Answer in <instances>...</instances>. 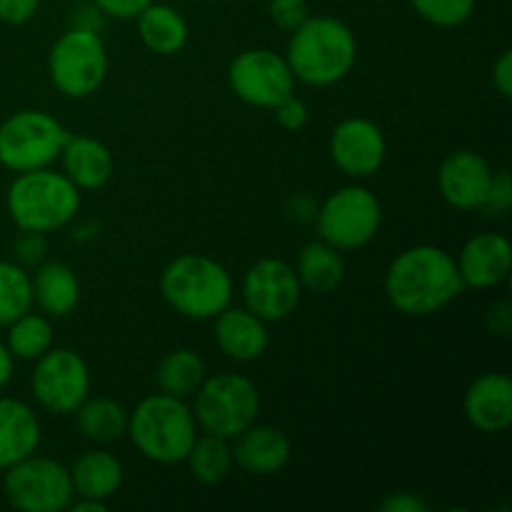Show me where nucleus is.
<instances>
[{
  "label": "nucleus",
  "instance_id": "f257e3e1",
  "mask_svg": "<svg viewBox=\"0 0 512 512\" xmlns=\"http://www.w3.org/2000/svg\"><path fill=\"white\" fill-rule=\"evenodd\" d=\"M383 288L398 313L423 318L448 308L463 293V280L448 250L438 245H413L390 263Z\"/></svg>",
  "mask_w": 512,
  "mask_h": 512
},
{
  "label": "nucleus",
  "instance_id": "f03ea898",
  "mask_svg": "<svg viewBox=\"0 0 512 512\" xmlns=\"http://www.w3.org/2000/svg\"><path fill=\"white\" fill-rule=\"evenodd\" d=\"M358 58V40L353 28L333 15H310L290 33L288 60L295 80L313 88L340 83L353 70Z\"/></svg>",
  "mask_w": 512,
  "mask_h": 512
},
{
  "label": "nucleus",
  "instance_id": "7ed1b4c3",
  "mask_svg": "<svg viewBox=\"0 0 512 512\" xmlns=\"http://www.w3.org/2000/svg\"><path fill=\"white\" fill-rule=\"evenodd\" d=\"M125 433L145 460L178 465L185 463L198 438V423L193 408L183 398L155 393L140 400L133 413H128Z\"/></svg>",
  "mask_w": 512,
  "mask_h": 512
},
{
  "label": "nucleus",
  "instance_id": "20e7f679",
  "mask_svg": "<svg viewBox=\"0 0 512 512\" xmlns=\"http://www.w3.org/2000/svg\"><path fill=\"white\" fill-rule=\"evenodd\" d=\"M165 303L190 320H213L233 303V278L218 260L200 253L178 255L160 275Z\"/></svg>",
  "mask_w": 512,
  "mask_h": 512
},
{
  "label": "nucleus",
  "instance_id": "39448f33",
  "mask_svg": "<svg viewBox=\"0 0 512 512\" xmlns=\"http://www.w3.org/2000/svg\"><path fill=\"white\" fill-rule=\"evenodd\" d=\"M5 208L18 230L50 233L75 220L80 210V190L50 168L18 173L5 195Z\"/></svg>",
  "mask_w": 512,
  "mask_h": 512
},
{
  "label": "nucleus",
  "instance_id": "423d86ee",
  "mask_svg": "<svg viewBox=\"0 0 512 512\" xmlns=\"http://www.w3.org/2000/svg\"><path fill=\"white\" fill-rule=\"evenodd\" d=\"M193 415L203 433L233 440L258 420L260 393L250 378L240 373L205 375L195 390Z\"/></svg>",
  "mask_w": 512,
  "mask_h": 512
},
{
  "label": "nucleus",
  "instance_id": "0eeeda50",
  "mask_svg": "<svg viewBox=\"0 0 512 512\" xmlns=\"http://www.w3.org/2000/svg\"><path fill=\"white\" fill-rule=\"evenodd\" d=\"M70 133L45 110H18L0 123V165L13 173L50 168Z\"/></svg>",
  "mask_w": 512,
  "mask_h": 512
},
{
  "label": "nucleus",
  "instance_id": "6e6552de",
  "mask_svg": "<svg viewBox=\"0 0 512 512\" xmlns=\"http://www.w3.org/2000/svg\"><path fill=\"white\" fill-rule=\"evenodd\" d=\"M50 83L68 98H88L108 75V50L100 33L68 28L48 53Z\"/></svg>",
  "mask_w": 512,
  "mask_h": 512
},
{
  "label": "nucleus",
  "instance_id": "1a4fd4ad",
  "mask_svg": "<svg viewBox=\"0 0 512 512\" xmlns=\"http://www.w3.org/2000/svg\"><path fill=\"white\" fill-rule=\"evenodd\" d=\"M383 220V208L365 185H345L323 200L315 210L320 240L343 250H358L375 238Z\"/></svg>",
  "mask_w": 512,
  "mask_h": 512
},
{
  "label": "nucleus",
  "instance_id": "9d476101",
  "mask_svg": "<svg viewBox=\"0 0 512 512\" xmlns=\"http://www.w3.org/2000/svg\"><path fill=\"white\" fill-rule=\"evenodd\" d=\"M5 500L23 512H63L75 498L70 468L60 460L28 455L3 470Z\"/></svg>",
  "mask_w": 512,
  "mask_h": 512
},
{
  "label": "nucleus",
  "instance_id": "9b49d317",
  "mask_svg": "<svg viewBox=\"0 0 512 512\" xmlns=\"http://www.w3.org/2000/svg\"><path fill=\"white\" fill-rule=\"evenodd\" d=\"M35 403L53 415H73L90 395V370L83 355L70 348H50L35 360L30 375Z\"/></svg>",
  "mask_w": 512,
  "mask_h": 512
},
{
  "label": "nucleus",
  "instance_id": "f8f14e48",
  "mask_svg": "<svg viewBox=\"0 0 512 512\" xmlns=\"http://www.w3.org/2000/svg\"><path fill=\"white\" fill-rule=\"evenodd\" d=\"M228 85L243 103L273 110L280 100L293 95L295 75L285 55L253 48L235 55L228 68Z\"/></svg>",
  "mask_w": 512,
  "mask_h": 512
},
{
  "label": "nucleus",
  "instance_id": "ddd939ff",
  "mask_svg": "<svg viewBox=\"0 0 512 512\" xmlns=\"http://www.w3.org/2000/svg\"><path fill=\"white\" fill-rule=\"evenodd\" d=\"M240 295L250 313L265 323H280L290 318L303 298V285L290 263L280 258H263L245 273Z\"/></svg>",
  "mask_w": 512,
  "mask_h": 512
},
{
  "label": "nucleus",
  "instance_id": "4468645a",
  "mask_svg": "<svg viewBox=\"0 0 512 512\" xmlns=\"http://www.w3.org/2000/svg\"><path fill=\"white\" fill-rule=\"evenodd\" d=\"M385 135L373 120L345 118L330 135V158L348 178H370L385 163Z\"/></svg>",
  "mask_w": 512,
  "mask_h": 512
},
{
  "label": "nucleus",
  "instance_id": "2eb2a0df",
  "mask_svg": "<svg viewBox=\"0 0 512 512\" xmlns=\"http://www.w3.org/2000/svg\"><path fill=\"white\" fill-rule=\"evenodd\" d=\"M493 168L473 150H455L440 163L438 190L455 210H480L488 198Z\"/></svg>",
  "mask_w": 512,
  "mask_h": 512
},
{
  "label": "nucleus",
  "instance_id": "dca6fc26",
  "mask_svg": "<svg viewBox=\"0 0 512 512\" xmlns=\"http://www.w3.org/2000/svg\"><path fill=\"white\" fill-rule=\"evenodd\" d=\"M510 260L512 248L505 235L478 233L463 245L455 265H458L463 288L488 290L508 280Z\"/></svg>",
  "mask_w": 512,
  "mask_h": 512
},
{
  "label": "nucleus",
  "instance_id": "f3484780",
  "mask_svg": "<svg viewBox=\"0 0 512 512\" xmlns=\"http://www.w3.org/2000/svg\"><path fill=\"white\" fill-rule=\"evenodd\" d=\"M465 420L480 433H503L512 425V380L505 373H483L463 398Z\"/></svg>",
  "mask_w": 512,
  "mask_h": 512
},
{
  "label": "nucleus",
  "instance_id": "a211bd4d",
  "mask_svg": "<svg viewBox=\"0 0 512 512\" xmlns=\"http://www.w3.org/2000/svg\"><path fill=\"white\" fill-rule=\"evenodd\" d=\"M233 460L243 473L255 478H268L280 473L293 458V443L288 435L273 425H250L235 435Z\"/></svg>",
  "mask_w": 512,
  "mask_h": 512
},
{
  "label": "nucleus",
  "instance_id": "6ab92c4d",
  "mask_svg": "<svg viewBox=\"0 0 512 512\" xmlns=\"http://www.w3.org/2000/svg\"><path fill=\"white\" fill-rule=\"evenodd\" d=\"M215 343L225 358L235 363H253L268 350V323L248 308H228L215 315Z\"/></svg>",
  "mask_w": 512,
  "mask_h": 512
},
{
  "label": "nucleus",
  "instance_id": "aec40b11",
  "mask_svg": "<svg viewBox=\"0 0 512 512\" xmlns=\"http://www.w3.org/2000/svg\"><path fill=\"white\" fill-rule=\"evenodd\" d=\"M60 160H63V175L78 190H100L113 178V153L108 150V145L90 135L70 133Z\"/></svg>",
  "mask_w": 512,
  "mask_h": 512
},
{
  "label": "nucleus",
  "instance_id": "412c9836",
  "mask_svg": "<svg viewBox=\"0 0 512 512\" xmlns=\"http://www.w3.org/2000/svg\"><path fill=\"white\" fill-rule=\"evenodd\" d=\"M40 438L43 430L33 408L18 398H0V470L33 455Z\"/></svg>",
  "mask_w": 512,
  "mask_h": 512
},
{
  "label": "nucleus",
  "instance_id": "4be33fe9",
  "mask_svg": "<svg viewBox=\"0 0 512 512\" xmlns=\"http://www.w3.org/2000/svg\"><path fill=\"white\" fill-rule=\"evenodd\" d=\"M33 278V305L48 318H65L80 303V280L73 268L60 260L40 263Z\"/></svg>",
  "mask_w": 512,
  "mask_h": 512
},
{
  "label": "nucleus",
  "instance_id": "5701e85b",
  "mask_svg": "<svg viewBox=\"0 0 512 512\" xmlns=\"http://www.w3.org/2000/svg\"><path fill=\"white\" fill-rule=\"evenodd\" d=\"M73 490L80 498H95L108 503L123 485V465L108 450L83 453L70 468Z\"/></svg>",
  "mask_w": 512,
  "mask_h": 512
},
{
  "label": "nucleus",
  "instance_id": "b1692460",
  "mask_svg": "<svg viewBox=\"0 0 512 512\" xmlns=\"http://www.w3.org/2000/svg\"><path fill=\"white\" fill-rule=\"evenodd\" d=\"M138 35L148 50L158 55H175L188 45V23L175 8L150 3L135 15Z\"/></svg>",
  "mask_w": 512,
  "mask_h": 512
},
{
  "label": "nucleus",
  "instance_id": "393cba45",
  "mask_svg": "<svg viewBox=\"0 0 512 512\" xmlns=\"http://www.w3.org/2000/svg\"><path fill=\"white\" fill-rule=\"evenodd\" d=\"M295 273H298L303 290H310V293H333L335 288H340L345 278V260L338 248L328 245L325 240H315V243L303 245Z\"/></svg>",
  "mask_w": 512,
  "mask_h": 512
},
{
  "label": "nucleus",
  "instance_id": "a878e982",
  "mask_svg": "<svg viewBox=\"0 0 512 512\" xmlns=\"http://www.w3.org/2000/svg\"><path fill=\"white\" fill-rule=\"evenodd\" d=\"M80 435L93 443H113L128 430V410L113 398H85L75 410Z\"/></svg>",
  "mask_w": 512,
  "mask_h": 512
},
{
  "label": "nucleus",
  "instance_id": "bb28decb",
  "mask_svg": "<svg viewBox=\"0 0 512 512\" xmlns=\"http://www.w3.org/2000/svg\"><path fill=\"white\" fill-rule=\"evenodd\" d=\"M205 375H208L205 360L195 350L175 348L173 353L160 360L158 370H155V383H158L160 393L185 400L200 388Z\"/></svg>",
  "mask_w": 512,
  "mask_h": 512
},
{
  "label": "nucleus",
  "instance_id": "cd10ccee",
  "mask_svg": "<svg viewBox=\"0 0 512 512\" xmlns=\"http://www.w3.org/2000/svg\"><path fill=\"white\" fill-rule=\"evenodd\" d=\"M185 463H188L190 475L198 483L218 485L233 473V445H230V440L218 438V435H198Z\"/></svg>",
  "mask_w": 512,
  "mask_h": 512
},
{
  "label": "nucleus",
  "instance_id": "c85d7f7f",
  "mask_svg": "<svg viewBox=\"0 0 512 512\" xmlns=\"http://www.w3.org/2000/svg\"><path fill=\"white\" fill-rule=\"evenodd\" d=\"M8 328V338H5V345H8L10 355L15 360H38L45 350L53 348L55 330L53 323L45 313H23L20 318H15L13 323L5 325Z\"/></svg>",
  "mask_w": 512,
  "mask_h": 512
},
{
  "label": "nucleus",
  "instance_id": "c756f323",
  "mask_svg": "<svg viewBox=\"0 0 512 512\" xmlns=\"http://www.w3.org/2000/svg\"><path fill=\"white\" fill-rule=\"evenodd\" d=\"M33 310V278L15 260H0V325Z\"/></svg>",
  "mask_w": 512,
  "mask_h": 512
},
{
  "label": "nucleus",
  "instance_id": "7c9ffc66",
  "mask_svg": "<svg viewBox=\"0 0 512 512\" xmlns=\"http://www.w3.org/2000/svg\"><path fill=\"white\" fill-rule=\"evenodd\" d=\"M415 13L435 28H458L468 23L475 10V0H410Z\"/></svg>",
  "mask_w": 512,
  "mask_h": 512
},
{
  "label": "nucleus",
  "instance_id": "2f4dec72",
  "mask_svg": "<svg viewBox=\"0 0 512 512\" xmlns=\"http://www.w3.org/2000/svg\"><path fill=\"white\" fill-rule=\"evenodd\" d=\"M45 253H48V238L38 230H20V235L13 243V258L15 263L23 268H33V265L43 263Z\"/></svg>",
  "mask_w": 512,
  "mask_h": 512
},
{
  "label": "nucleus",
  "instance_id": "473e14b6",
  "mask_svg": "<svg viewBox=\"0 0 512 512\" xmlns=\"http://www.w3.org/2000/svg\"><path fill=\"white\" fill-rule=\"evenodd\" d=\"M268 15L280 30L293 33L298 25H303L310 18L308 0H270Z\"/></svg>",
  "mask_w": 512,
  "mask_h": 512
},
{
  "label": "nucleus",
  "instance_id": "72a5a7b5",
  "mask_svg": "<svg viewBox=\"0 0 512 512\" xmlns=\"http://www.w3.org/2000/svg\"><path fill=\"white\" fill-rule=\"evenodd\" d=\"M512 208V180L508 170H498L493 173V180H490L488 188V198L483 203V213L485 215H495V218H503L508 215Z\"/></svg>",
  "mask_w": 512,
  "mask_h": 512
},
{
  "label": "nucleus",
  "instance_id": "f704fd0d",
  "mask_svg": "<svg viewBox=\"0 0 512 512\" xmlns=\"http://www.w3.org/2000/svg\"><path fill=\"white\" fill-rule=\"evenodd\" d=\"M273 110L278 123L283 125L285 130H290V133H298V130H303L305 125H308V105L300 98H295V95H288V98L280 100Z\"/></svg>",
  "mask_w": 512,
  "mask_h": 512
},
{
  "label": "nucleus",
  "instance_id": "c9c22d12",
  "mask_svg": "<svg viewBox=\"0 0 512 512\" xmlns=\"http://www.w3.org/2000/svg\"><path fill=\"white\" fill-rule=\"evenodd\" d=\"M40 0H0V20L8 25H25L35 18Z\"/></svg>",
  "mask_w": 512,
  "mask_h": 512
},
{
  "label": "nucleus",
  "instance_id": "e433bc0d",
  "mask_svg": "<svg viewBox=\"0 0 512 512\" xmlns=\"http://www.w3.org/2000/svg\"><path fill=\"white\" fill-rule=\"evenodd\" d=\"M105 25V13L88 0V3H80L78 8L70 13V28H80V30H93V33H100Z\"/></svg>",
  "mask_w": 512,
  "mask_h": 512
},
{
  "label": "nucleus",
  "instance_id": "4c0bfd02",
  "mask_svg": "<svg viewBox=\"0 0 512 512\" xmlns=\"http://www.w3.org/2000/svg\"><path fill=\"white\" fill-rule=\"evenodd\" d=\"M100 10L105 13V18H118V20H130L150 5L153 0H93Z\"/></svg>",
  "mask_w": 512,
  "mask_h": 512
},
{
  "label": "nucleus",
  "instance_id": "58836bf2",
  "mask_svg": "<svg viewBox=\"0 0 512 512\" xmlns=\"http://www.w3.org/2000/svg\"><path fill=\"white\" fill-rule=\"evenodd\" d=\"M383 512H425L428 503L420 498L418 493H408V490H400V493H390L388 498L380 503Z\"/></svg>",
  "mask_w": 512,
  "mask_h": 512
},
{
  "label": "nucleus",
  "instance_id": "ea45409f",
  "mask_svg": "<svg viewBox=\"0 0 512 512\" xmlns=\"http://www.w3.org/2000/svg\"><path fill=\"white\" fill-rule=\"evenodd\" d=\"M493 88L498 90L500 98L508 100L512 95V53L503 50L500 58L493 63Z\"/></svg>",
  "mask_w": 512,
  "mask_h": 512
},
{
  "label": "nucleus",
  "instance_id": "a19ab883",
  "mask_svg": "<svg viewBox=\"0 0 512 512\" xmlns=\"http://www.w3.org/2000/svg\"><path fill=\"white\" fill-rule=\"evenodd\" d=\"M488 330L498 338H508L512 330V308L508 300H500L488 310Z\"/></svg>",
  "mask_w": 512,
  "mask_h": 512
},
{
  "label": "nucleus",
  "instance_id": "79ce46f5",
  "mask_svg": "<svg viewBox=\"0 0 512 512\" xmlns=\"http://www.w3.org/2000/svg\"><path fill=\"white\" fill-rule=\"evenodd\" d=\"M315 203L310 198H305V195H298V198L290 200V215H293L295 220H313L315 218Z\"/></svg>",
  "mask_w": 512,
  "mask_h": 512
},
{
  "label": "nucleus",
  "instance_id": "37998d69",
  "mask_svg": "<svg viewBox=\"0 0 512 512\" xmlns=\"http://www.w3.org/2000/svg\"><path fill=\"white\" fill-rule=\"evenodd\" d=\"M13 370H15V358L10 355L8 345L0 343V390L13 380Z\"/></svg>",
  "mask_w": 512,
  "mask_h": 512
},
{
  "label": "nucleus",
  "instance_id": "c03bdc74",
  "mask_svg": "<svg viewBox=\"0 0 512 512\" xmlns=\"http://www.w3.org/2000/svg\"><path fill=\"white\" fill-rule=\"evenodd\" d=\"M105 508H108V503H105V500L80 498V495H75L68 510H73V512H105Z\"/></svg>",
  "mask_w": 512,
  "mask_h": 512
},
{
  "label": "nucleus",
  "instance_id": "a18cd8bd",
  "mask_svg": "<svg viewBox=\"0 0 512 512\" xmlns=\"http://www.w3.org/2000/svg\"><path fill=\"white\" fill-rule=\"evenodd\" d=\"M95 235H98V223H80L78 228L73 230V238L80 240V243H83V240H93Z\"/></svg>",
  "mask_w": 512,
  "mask_h": 512
}]
</instances>
